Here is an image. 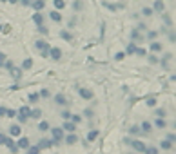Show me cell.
Masks as SVG:
<instances>
[{"mask_svg":"<svg viewBox=\"0 0 176 154\" xmlns=\"http://www.w3.org/2000/svg\"><path fill=\"white\" fill-rule=\"evenodd\" d=\"M31 6L35 7V11H42V9H44V6H46V2H44V0H33Z\"/></svg>","mask_w":176,"mask_h":154,"instance_id":"obj_8","label":"cell"},{"mask_svg":"<svg viewBox=\"0 0 176 154\" xmlns=\"http://www.w3.org/2000/svg\"><path fill=\"white\" fill-rule=\"evenodd\" d=\"M135 55H136V56H145V49H142V47H136Z\"/></svg>","mask_w":176,"mask_h":154,"instance_id":"obj_33","label":"cell"},{"mask_svg":"<svg viewBox=\"0 0 176 154\" xmlns=\"http://www.w3.org/2000/svg\"><path fill=\"white\" fill-rule=\"evenodd\" d=\"M40 96H44V98H47V96H49V91H47V89H42Z\"/></svg>","mask_w":176,"mask_h":154,"instance_id":"obj_45","label":"cell"},{"mask_svg":"<svg viewBox=\"0 0 176 154\" xmlns=\"http://www.w3.org/2000/svg\"><path fill=\"white\" fill-rule=\"evenodd\" d=\"M6 116L15 118V116H16V111H15V109H7V111H6Z\"/></svg>","mask_w":176,"mask_h":154,"instance_id":"obj_32","label":"cell"},{"mask_svg":"<svg viewBox=\"0 0 176 154\" xmlns=\"http://www.w3.org/2000/svg\"><path fill=\"white\" fill-rule=\"evenodd\" d=\"M155 125H156V127H160V129H163V127H165V122H163V120H156V122H155Z\"/></svg>","mask_w":176,"mask_h":154,"instance_id":"obj_36","label":"cell"},{"mask_svg":"<svg viewBox=\"0 0 176 154\" xmlns=\"http://www.w3.org/2000/svg\"><path fill=\"white\" fill-rule=\"evenodd\" d=\"M62 118H64V120H69V118H71V113H69V111H64V113H62Z\"/></svg>","mask_w":176,"mask_h":154,"instance_id":"obj_40","label":"cell"},{"mask_svg":"<svg viewBox=\"0 0 176 154\" xmlns=\"http://www.w3.org/2000/svg\"><path fill=\"white\" fill-rule=\"evenodd\" d=\"M33 20H35V24H38V26H42V24H44V16L40 15V11H36V13L33 15Z\"/></svg>","mask_w":176,"mask_h":154,"instance_id":"obj_15","label":"cell"},{"mask_svg":"<svg viewBox=\"0 0 176 154\" xmlns=\"http://www.w3.org/2000/svg\"><path fill=\"white\" fill-rule=\"evenodd\" d=\"M131 145H133V149H135V150H138V152H145V149H147V145H145L143 141H140V140L131 141Z\"/></svg>","mask_w":176,"mask_h":154,"instance_id":"obj_4","label":"cell"},{"mask_svg":"<svg viewBox=\"0 0 176 154\" xmlns=\"http://www.w3.org/2000/svg\"><path fill=\"white\" fill-rule=\"evenodd\" d=\"M145 103H147L149 107H155V105H156V98H149V100H147Z\"/></svg>","mask_w":176,"mask_h":154,"instance_id":"obj_34","label":"cell"},{"mask_svg":"<svg viewBox=\"0 0 176 154\" xmlns=\"http://www.w3.org/2000/svg\"><path fill=\"white\" fill-rule=\"evenodd\" d=\"M62 138H64V130H62V127H55V129H53V141L58 143Z\"/></svg>","mask_w":176,"mask_h":154,"instance_id":"obj_2","label":"cell"},{"mask_svg":"<svg viewBox=\"0 0 176 154\" xmlns=\"http://www.w3.org/2000/svg\"><path fill=\"white\" fill-rule=\"evenodd\" d=\"M27 154H40V147L38 145H35V147H27Z\"/></svg>","mask_w":176,"mask_h":154,"instance_id":"obj_21","label":"cell"},{"mask_svg":"<svg viewBox=\"0 0 176 154\" xmlns=\"http://www.w3.org/2000/svg\"><path fill=\"white\" fill-rule=\"evenodd\" d=\"M38 31H40L42 35H47V27L44 26V24H42V26H38Z\"/></svg>","mask_w":176,"mask_h":154,"instance_id":"obj_37","label":"cell"},{"mask_svg":"<svg viewBox=\"0 0 176 154\" xmlns=\"http://www.w3.org/2000/svg\"><path fill=\"white\" fill-rule=\"evenodd\" d=\"M31 67H33V60L31 58H26L24 63H22V69H31Z\"/></svg>","mask_w":176,"mask_h":154,"instance_id":"obj_20","label":"cell"},{"mask_svg":"<svg viewBox=\"0 0 176 154\" xmlns=\"http://www.w3.org/2000/svg\"><path fill=\"white\" fill-rule=\"evenodd\" d=\"M16 145H18V149H27V147H29V138H26V136L20 138Z\"/></svg>","mask_w":176,"mask_h":154,"instance_id":"obj_9","label":"cell"},{"mask_svg":"<svg viewBox=\"0 0 176 154\" xmlns=\"http://www.w3.org/2000/svg\"><path fill=\"white\" fill-rule=\"evenodd\" d=\"M80 96H82V98H85V100H91L95 94H93V91H91V89H84V87H82V89H80Z\"/></svg>","mask_w":176,"mask_h":154,"instance_id":"obj_6","label":"cell"},{"mask_svg":"<svg viewBox=\"0 0 176 154\" xmlns=\"http://www.w3.org/2000/svg\"><path fill=\"white\" fill-rule=\"evenodd\" d=\"M20 133H22V130H20V125H11V127H9V134H11V136H20Z\"/></svg>","mask_w":176,"mask_h":154,"instance_id":"obj_10","label":"cell"},{"mask_svg":"<svg viewBox=\"0 0 176 154\" xmlns=\"http://www.w3.org/2000/svg\"><path fill=\"white\" fill-rule=\"evenodd\" d=\"M62 130H67V133H75V130H76V123H73V122H69V120H64Z\"/></svg>","mask_w":176,"mask_h":154,"instance_id":"obj_3","label":"cell"},{"mask_svg":"<svg viewBox=\"0 0 176 154\" xmlns=\"http://www.w3.org/2000/svg\"><path fill=\"white\" fill-rule=\"evenodd\" d=\"M42 116V111H40V109H33V111L29 113V118H35V120H38Z\"/></svg>","mask_w":176,"mask_h":154,"instance_id":"obj_17","label":"cell"},{"mask_svg":"<svg viewBox=\"0 0 176 154\" xmlns=\"http://www.w3.org/2000/svg\"><path fill=\"white\" fill-rule=\"evenodd\" d=\"M6 111H7L6 107H0V116H6Z\"/></svg>","mask_w":176,"mask_h":154,"instance_id":"obj_48","label":"cell"},{"mask_svg":"<svg viewBox=\"0 0 176 154\" xmlns=\"http://www.w3.org/2000/svg\"><path fill=\"white\" fill-rule=\"evenodd\" d=\"M96 138H98V130H91V133L87 134V140H89V141H95Z\"/></svg>","mask_w":176,"mask_h":154,"instance_id":"obj_22","label":"cell"},{"mask_svg":"<svg viewBox=\"0 0 176 154\" xmlns=\"http://www.w3.org/2000/svg\"><path fill=\"white\" fill-rule=\"evenodd\" d=\"M51 145H56V143H55L53 140H42V141L38 143L40 149H47V147H51Z\"/></svg>","mask_w":176,"mask_h":154,"instance_id":"obj_12","label":"cell"},{"mask_svg":"<svg viewBox=\"0 0 176 154\" xmlns=\"http://www.w3.org/2000/svg\"><path fill=\"white\" fill-rule=\"evenodd\" d=\"M38 100H40V94H38V93H31V94H29V102H31V103H36Z\"/></svg>","mask_w":176,"mask_h":154,"instance_id":"obj_24","label":"cell"},{"mask_svg":"<svg viewBox=\"0 0 176 154\" xmlns=\"http://www.w3.org/2000/svg\"><path fill=\"white\" fill-rule=\"evenodd\" d=\"M49 18L55 20V22H60V20H62V15H60V11L56 9V11H51V13H49Z\"/></svg>","mask_w":176,"mask_h":154,"instance_id":"obj_14","label":"cell"},{"mask_svg":"<svg viewBox=\"0 0 176 154\" xmlns=\"http://www.w3.org/2000/svg\"><path fill=\"white\" fill-rule=\"evenodd\" d=\"M0 2H7V0H0Z\"/></svg>","mask_w":176,"mask_h":154,"instance_id":"obj_52","label":"cell"},{"mask_svg":"<svg viewBox=\"0 0 176 154\" xmlns=\"http://www.w3.org/2000/svg\"><path fill=\"white\" fill-rule=\"evenodd\" d=\"M167 140H169V141H171V143H172V141H174V134H172V133H171V134H169V136H167Z\"/></svg>","mask_w":176,"mask_h":154,"instance_id":"obj_50","label":"cell"},{"mask_svg":"<svg viewBox=\"0 0 176 154\" xmlns=\"http://www.w3.org/2000/svg\"><path fill=\"white\" fill-rule=\"evenodd\" d=\"M55 102H56L58 105H65V103H67V98H65V96L60 93V94H56V96H55Z\"/></svg>","mask_w":176,"mask_h":154,"instance_id":"obj_13","label":"cell"},{"mask_svg":"<svg viewBox=\"0 0 176 154\" xmlns=\"http://www.w3.org/2000/svg\"><path fill=\"white\" fill-rule=\"evenodd\" d=\"M36 49L42 53V56H47V53H49L47 42H46V40H38V42H36Z\"/></svg>","mask_w":176,"mask_h":154,"instance_id":"obj_1","label":"cell"},{"mask_svg":"<svg viewBox=\"0 0 176 154\" xmlns=\"http://www.w3.org/2000/svg\"><path fill=\"white\" fill-rule=\"evenodd\" d=\"M38 130H40V133H46V130H49V123H47V122H40V123H38Z\"/></svg>","mask_w":176,"mask_h":154,"instance_id":"obj_18","label":"cell"},{"mask_svg":"<svg viewBox=\"0 0 176 154\" xmlns=\"http://www.w3.org/2000/svg\"><path fill=\"white\" fill-rule=\"evenodd\" d=\"M151 129H152V125H151L149 122H143V123H142V130H143V133H149Z\"/></svg>","mask_w":176,"mask_h":154,"instance_id":"obj_25","label":"cell"},{"mask_svg":"<svg viewBox=\"0 0 176 154\" xmlns=\"http://www.w3.org/2000/svg\"><path fill=\"white\" fill-rule=\"evenodd\" d=\"M115 58H116V60H123V58H125V53H122V51H120V53H116V56H115Z\"/></svg>","mask_w":176,"mask_h":154,"instance_id":"obj_43","label":"cell"},{"mask_svg":"<svg viewBox=\"0 0 176 154\" xmlns=\"http://www.w3.org/2000/svg\"><path fill=\"white\" fill-rule=\"evenodd\" d=\"M7 2H11V4H15V2H18V0H7Z\"/></svg>","mask_w":176,"mask_h":154,"instance_id":"obj_51","label":"cell"},{"mask_svg":"<svg viewBox=\"0 0 176 154\" xmlns=\"http://www.w3.org/2000/svg\"><path fill=\"white\" fill-rule=\"evenodd\" d=\"M160 49H162L160 43H156V42H155V43H151V51H152V53H158Z\"/></svg>","mask_w":176,"mask_h":154,"instance_id":"obj_27","label":"cell"},{"mask_svg":"<svg viewBox=\"0 0 176 154\" xmlns=\"http://www.w3.org/2000/svg\"><path fill=\"white\" fill-rule=\"evenodd\" d=\"M145 154H158V149L156 147H147L145 149Z\"/></svg>","mask_w":176,"mask_h":154,"instance_id":"obj_31","label":"cell"},{"mask_svg":"<svg viewBox=\"0 0 176 154\" xmlns=\"http://www.w3.org/2000/svg\"><path fill=\"white\" fill-rule=\"evenodd\" d=\"M162 149H165V150H169V149H172V143H171L169 140H165V141H162Z\"/></svg>","mask_w":176,"mask_h":154,"instance_id":"obj_29","label":"cell"},{"mask_svg":"<svg viewBox=\"0 0 176 154\" xmlns=\"http://www.w3.org/2000/svg\"><path fill=\"white\" fill-rule=\"evenodd\" d=\"M6 145H7V147H9V149L13 150V152H16V150H18V147H16V143H15V141H13L11 138H7V140H6Z\"/></svg>","mask_w":176,"mask_h":154,"instance_id":"obj_16","label":"cell"},{"mask_svg":"<svg viewBox=\"0 0 176 154\" xmlns=\"http://www.w3.org/2000/svg\"><path fill=\"white\" fill-rule=\"evenodd\" d=\"M20 2L24 4V6H31V0H20Z\"/></svg>","mask_w":176,"mask_h":154,"instance_id":"obj_49","label":"cell"},{"mask_svg":"<svg viewBox=\"0 0 176 154\" xmlns=\"http://www.w3.org/2000/svg\"><path fill=\"white\" fill-rule=\"evenodd\" d=\"M55 7L56 9H64L65 7V2H64V0H55Z\"/></svg>","mask_w":176,"mask_h":154,"instance_id":"obj_26","label":"cell"},{"mask_svg":"<svg viewBox=\"0 0 176 154\" xmlns=\"http://www.w3.org/2000/svg\"><path fill=\"white\" fill-rule=\"evenodd\" d=\"M156 35H158L156 31H151V33H149V38H151V40H152V38H156Z\"/></svg>","mask_w":176,"mask_h":154,"instance_id":"obj_47","label":"cell"},{"mask_svg":"<svg viewBox=\"0 0 176 154\" xmlns=\"http://www.w3.org/2000/svg\"><path fill=\"white\" fill-rule=\"evenodd\" d=\"M75 9H82V2H80V0H76V2H75Z\"/></svg>","mask_w":176,"mask_h":154,"instance_id":"obj_46","label":"cell"},{"mask_svg":"<svg viewBox=\"0 0 176 154\" xmlns=\"http://www.w3.org/2000/svg\"><path fill=\"white\" fill-rule=\"evenodd\" d=\"M29 113H31V109H29V107H20V109H18V116L29 118Z\"/></svg>","mask_w":176,"mask_h":154,"instance_id":"obj_11","label":"cell"},{"mask_svg":"<svg viewBox=\"0 0 176 154\" xmlns=\"http://www.w3.org/2000/svg\"><path fill=\"white\" fill-rule=\"evenodd\" d=\"M9 71H11V74H13V78H20V74H22V71H20L18 67H11Z\"/></svg>","mask_w":176,"mask_h":154,"instance_id":"obj_23","label":"cell"},{"mask_svg":"<svg viewBox=\"0 0 176 154\" xmlns=\"http://www.w3.org/2000/svg\"><path fill=\"white\" fill-rule=\"evenodd\" d=\"M138 130H140V127H136V125H135V127H131V130H129V133H131V134H136Z\"/></svg>","mask_w":176,"mask_h":154,"instance_id":"obj_44","label":"cell"},{"mask_svg":"<svg viewBox=\"0 0 176 154\" xmlns=\"http://www.w3.org/2000/svg\"><path fill=\"white\" fill-rule=\"evenodd\" d=\"M152 11H163V0H156V2H155V7H152Z\"/></svg>","mask_w":176,"mask_h":154,"instance_id":"obj_19","label":"cell"},{"mask_svg":"<svg viewBox=\"0 0 176 154\" xmlns=\"http://www.w3.org/2000/svg\"><path fill=\"white\" fill-rule=\"evenodd\" d=\"M49 56H51L53 60H60V58H62V51H60L58 47H51V49H49Z\"/></svg>","mask_w":176,"mask_h":154,"instance_id":"obj_5","label":"cell"},{"mask_svg":"<svg viewBox=\"0 0 176 154\" xmlns=\"http://www.w3.org/2000/svg\"><path fill=\"white\" fill-rule=\"evenodd\" d=\"M0 31H2V33H9L11 31V26H2V27H0Z\"/></svg>","mask_w":176,"mask_h":154,"instance_id":"obj_42","label":"cell"},{"mask_svg":"<svg viewBox=\"0 0 176 154\" xmlns=\"http://www.w3.org/2000/svg\"><path fill=\"white\" fill-rule=\"evenodd\" d=\"M69 120H73V123H80V122H82V116H80V114H71Z\"/></svg>","mask_w":176,"mask_h":154,"instance_id":"obj_28","label":"cell"},{"mask_svg":"<svg viewBox=\"0 0 176 154\" xmlns=\"http://www.w3.org/2000/svg\"><path fill=\"white\" fill-rule=\"evenodd\" d=\"M4 63H6V55H4V53H0V67H2Z\"/></svg>","mask_w":176,"mask_h":154,"instance_id":"obj_41","label":"cell"},{"mask_svg":"<svg viewBox=\"0 0 176 154\" xmlns=\"http://www.w3.org/2000/svg\"><path fill=\"white\" fill-rule=\"evenodd\" d=\"M136 51V43H129V47H127V55H133Z\"/></svg>","mask_w":176,"mask_h":154,"instance_id":"obj_30","label":"cell"},{"mask_svg":"<svg viewBox=\"0 0 176 154\" xmlns=\"http://www.w3.org/2000/svg\"><path fill=\"white\" fill-rule=\"evenodd\" d=\"M76 141H78V136L73 134V133H69L67 136H65V143H67V145H75Z\"/></svg>","mask_w":176,"mask_h":154,"instance_id":"obj_7","label":"cell"},{"mask_svg":"<svg viewBox=\"0 0 176 154\" xmlns=\"http://www.w3.org/2000/svg\"><path fill=\"white\" fill-rule=\"evenodd\" d=\"M142 13H143L145 16H151V15H152V9H151V7H143V11H142Z\"/></svg>","mask_w":176,"mask_h":154,"instance_id":"obj_35","label":"cell"},{"mask_svg":"<svg viewBox=\"0 0 176 154\" xmlns=\"http://www.w3.org/2000/svg\"><path fill=\"white\" fill-rule=\"evenodd\" d=\"M62 38H64V40H71V35H69L67 31H62Z\"/></svg>","mask_w":176,"mask_h":154,"instance_id":"obj_39","label":"cell"},{"mask_svg":"<svg viewBox=\"0 0 176 154\" xmlns=\"http://www.w3.org/2000/svg\"><path fill=\"white\" fill-rule=\"evenodd\" d=\"M6 140H7V136L0 133V145H6Z\"/></svg>","mask_w":176,"mask_h":154,"instance_id":"obj_38","label":"cell"}]
</instances>
